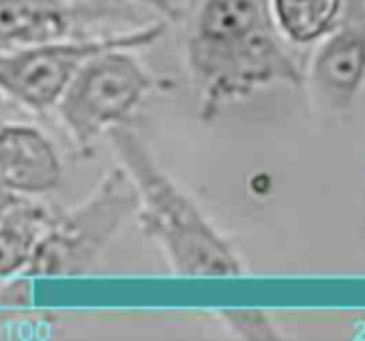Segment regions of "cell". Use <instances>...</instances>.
<instances>
[{"label":"cell","instance_id":"cell-1","mask_svg":"<svg viewBox=\"0 0 365 341\" xmlns=\"http://www.w3.org/2000/svg\"><path fill=\"white\" fill-rule=\"evenodd\" d=\"M187 63L202 97V116L258 86L303 75L271 35L256 0H207L187 43Z\"/></svg>","mask_w":365,"mask_h":341},{"label":"cell","instance_id":"cell-2","mask_svg":"<svg viewBox=\"0 0 365 341\" xmlns=\"http://www.w3.org/2000/svg\"><path fill=\"white\" fill-rule=\"evenodd\" d=\"M108 135L138 192V219L163 251L172 273L180 277L241 275L243 262L232 245L170 181L142 140L123 125Z\"/></svg>","mask_w":365,"mask_h":341},{"label":"cell","instance_id":"cell-3","mask_svg":"<svg viewBox=\"0 0 365 341\" xmlns=\"http://www.w3.org/2000/svg\"><path fill=\"white\" fill-rule=\"evenodd\" d=\"M133 211L138 192L129 174L123 165L110 169L86 202L52 215L24 273L31 277L88 273Z\"/></svg>","mask_w":365,"mask_h":341},{"label":"cell","instance_id":"cell-4","mask_svg":"<svg viewBox=\"0 0 365 341\" xmlns=\"http://www.w3.org/2000/svg\"><path fill=\"white\" fill-rule=\"evenodd\" d=\"M163 31L165 22H159L125 35L67 39L16 52H0V95L31 112H46L58 105L86 61L116 48L135 50L150 46Z\"/></svg>","mask_w":365,"mask_h":341},{"label":"cell","instance_id":"cell-5","mask_svg":"<svg viewBox=\"0 0 365 341\" xmlns=\"http://www.w3.org/2000/svg\"><path fill=\"white\" fill-rule=\"evenodd\" d=\"M150 90V78L125 48L108 50L82 65L56 110L80 150L123 125Z\"/></svg>","mask_w":365,"mask_h":341},{"label":"cell","instance_id":"cell-6","mask_svg":"<svg viewBox=\"0 0 365 341\" xmlns=\"http://www.w3.org/2000/svg\"><path fill=\"white\" fill-rule=\"evenodd\" d=\"M116 16L103 3L76 0H0V52L67 41L84 26Z\"/></svg>","mask_w":365,"mask_h":341},{"label":"cell","instance_id":"cell-7","mask_svg":"<svg viewBox=\"0 0 365 341\" xmlns=\"http://www.w3.org/2000/svg\"><path fill=\"white\" fill-rule=\"evenodd\" d=\"M365 80V0H350L339 31L322 46L312 84L329 110H348Z\"/></svg>","mask_w":365,"mask_h":341},{"label":"cell","instance_id":"cell-8","mask_svg":"<svg viewBox=\"0 0 365 341\" xmlns=\"http://www.w3.org/2000/svg\"><path fill=\"white\" fill-rule=\"evenodd\" d=\"M63 165L52 142L33 127H0V185L24 196L56 189Z\"/></svg>","mask_w":365,"mask_h":341},{"label":"cell","instance_id":"cell-9","mask_svg":"<svg viewBox=\"0 0 365 341\" xmlns=\"http://www.w3.org/2000/svg\"><path fill=\"white\" fill-rule=\"evenodd\" d=\"M50 219L52 213L46 206L26 198L0 213V277H9L31 264Z\"/></svg>","mask_w":365,"mask_h":341},{"label":"cell","instance_id":"cell-10","mask_svg":"<svg viewBox=\"0 0 365 341\" xmlns=\"http://www.w3.org/2000/svg\"><path fill=\"white\" fill-rule=\"evenodd\" d=\"M341 0H273L275 22L286 39L305 46L335 28Z\"/></svg>","mask_w":365,"mask_h":341},{"label":"cell","instance_id":"cell-11","mask_svg":"<svg viewBox=\"0 0 365 341\" xmlns=\"http://www.w3.org/2000/svg\"><path fill=\"white\" fill-rule=\"evenodd\" d=\"M220 318L224 326L235 335L237 339L247 341H275L282 339L279 328L273 324V320L258 309H224L220 311Z\"/></svg>","mask_w":365,"mask_h":341},{"label":"cell","instance_id":"cell-12","mask_svg":"<svg viewBox=\"0 0 365 341\" xmlns=\"http://www.w3.org/2000/svg\"><path fill=\"white\" fill-rule=\"evenodd\" d=\"M76 3H97V0H76ZM112 3L123 5L125 0H112ZM133 3H140L144 7H150L153 11H157L159 16H163L165 20H178V9L170 3V0H133Z\"/></svg>","mask_w":365,"mask_h":341},{"label":"cell","instance_id":"cell-13","mask_svg":"<svg viewBox=\"0 0 365 341\" xmlns=\"http://www.w3.org/2000/svg\"><path fill=\"white\" fill-rule=\"evenodd\" d=\"M22 196H18L16 192H11V189H7L5 185H0V213L3 211H7L14 202H18Z\"/></svg>","mask_w":365,"mask_h":341},{"label":"cell","instance_id":"cell-14","mask_svg":"<svg viewBox=\"0 0 365 341\" xmlns=\"http://www.w3.org/2000/svg\"><path fill=\"white\" fill-rule=\"evenodd\" d=\"M0 127H3V125H0Z\"/></svg>","mask_w":365,"mask_h":341}]
</instances>
